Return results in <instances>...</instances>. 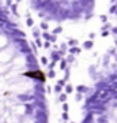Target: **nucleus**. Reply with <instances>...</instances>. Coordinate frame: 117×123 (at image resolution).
<instances>
[{"label": "nucleus", "instance_id": "f257e3e1", "mask_svg": "<svg viewBox=\"0 0 117 123\" xmlns=\"http://www.w3.org/2000/svg\"><path fill=\"white\" fill-rule=\"evenodd\" d=\"M79 123H117V75L101 78L87 92Z\"/></svg>", "mask_w": 117, "mask_h": 123}]
</instances>
